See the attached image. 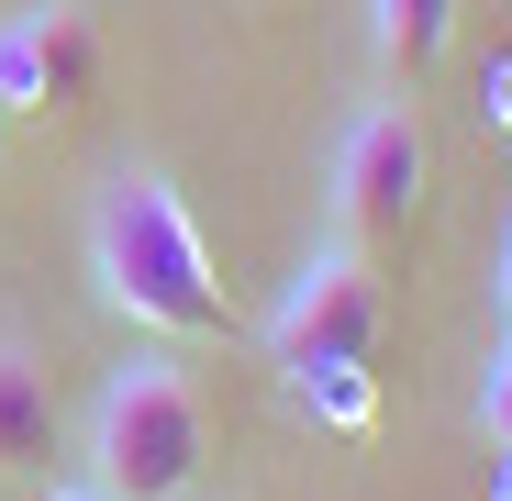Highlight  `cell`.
I'll return each mask as SVG.
<instances>
[{
    "label": "cell",
    "mask_w": 512,
    "mask_h": 501,
    "mask_svg": "<svg viewBox=\"0 0 512 501\" xmlns=\"http://www.w3.org/2000/svg\"><path fill=\"white\" fill-rule=\"evenodd\" d=\"M90 290L134 334H223V279L212 245L167 167H112L90 190Z\"/></svg>",
    "instance_id": "6da1fadb"
},
{
    "label": "cell",
    "mask_w": 512,
    "mask_h": 501,
    "mask_svg": "<svg viewBox=\"0 0 512 501\" xmlns=\"http://www.w3.org/2000/svg\"><path fill=\"white\" fill-rule=\"evenodd\" d=\"M201 457H212L201 379L167 346H134L101 379V401H90V490H112V501H190Z\"/></svg>",
    "instance_id": "7a4b0ae2"
},
{
    "label": "cell",
    "mask_w": 512,
    "mask_h": 501,
    "mask_svg": "<svg viewBox=\"0 0 512 501\" xmlns=\"http://www.w3.org/2000/svg\"><path fill=\"white\" fill-rule=\"evenodd\" d=\"M379 312H390V290H379V268H368V245H312V257L290 268V290H279V312H268V357L301 379V368H368V346H379Z\"/></svg>",
    "instance_id": "3957f363"
},
{
    "label": "cell",
    "mask_w": 512,
    "mask_h": 501,
    "mask_svg": "<svg viewBox=\"0 0 512 501\" xmlns=\"http://www.w3.org/2000/svg\"><path fill=\"white\" fill-rule=\"evenodd\" d=\"M423 179H435V156H423L412 101H401V90L368 101V112L346 123V145H334V234H346V245L401 234V223L423 212Z\"/></svg>",
    "instance_id": "277c9868"
},
{
    "label": "cell",
    "mask_w": 512,
    "mask_h": 501,
    "mask_svg": "<svg viewBox=\"0 0 512 501\" xmlns=\"http://www.w3.org/2000/svg\"><path fill=\"white\" fill-rule=\"evenodd\" d=\"M90 78H101L90 0H12L0 12V112H78Z\"/></svg>",
    "instance_id": "5b68a950"
},
{
    "label": "cell",
    "mask_w": 512,
    "mask_h": 501,
    "mask_svg": "<svg viewBox=\"0 0 512 501\" xmlns=\"http://www.w3.org/2000/svg\"><path fill=\"white\" fill-rule=\"evenodd\" d=\"M56 457V379L23 334H0V479H34Z\"/></svg>",
    "instance_id": "8992f818"
},
{
    "label": "cell",
    "mask_w": 512,
    "mask_h": 501,
    "mask_svg": "<svg viewBox=\"0 0 512 501\" xmlns=\"http://www.w3.org/2000/svg\"><path fill=\"white\" fill-rule=\"evenodd\" d=\"M368 45L390 67V90H412V78L457 45V0H368Z\"/></svg>",
    "instance_id": "52a82bcc"
},
{
    "label": "cell",
    "mask_w": 512,
    "mask_h": 501,
    "mask_svg": "<svg viewBox=\"0 0 512 501\" xmlns=\"http://www.w3.org/2000/svg\"><path fill=\"white\" fill-rule=\"evenodd\" d=\"M290 390H301V412H323L334 435H368V412H379V390H368V368H301Z\"/></svg>",
    "instance_id": "ba28073f"
},
{
    "label": "cell",
    "mask_w": 512,
    "mask_h": 501,
    "mask_svg": "<svg viewBox=\"0 0 512 501\" xmlns=\"http://www.w3.org/2000/svg\"><path fill=\"white\" fill-rule=\"evenodd\" d=\"M479 435L512 457V323L490 334V368H479Z\"/></svg>",
    "instance_id": "9c48e42d"
},
{
    "label": "cell",
    "mask_w": 512,
    "mask_h": 501,
    "mask_svg": "<svg viewBox=\"0 0 512 501\" xmlns=\"http://www.w3.org/2000/svg\"><path fill=\"white\" fill-rule=\"evenodd\" d=\"M490 301H501V323H512V212H501V245H490Z\"/></svg>",
    "instance_id": "30bf717a"
},
{
    "label": "cell",
    "mask_w": 512,
    "mask_h": 501,
    "mask_svg": "<svg viewBox=\"0 0 512 501\" xmlns=\"http://www.w3.org/2000/svg\"><path fill=\"white\" fill-rule=\"evenodd\" d=\"M45 501H112V490H90V479H56V490H45Z\"/></svg>",
    "instance_id": "8fae6325"
},
{
    "label": "cell",
    "mask_w": 512,
    "mask_h": 501,
    "mask_svg": "<svg viewBox=\"0 0 512 501\" xmlns=\"http://www.w3.org/2000/svg\"><path fill=\"white\" fill-rule=\"evenodd\" d=\"M490 112H501V123H512V67H501V101H490Z\"/></svg>",
    "instance_id": "7c38bea8"
},
{
    "label": "cell",
    "mask_w": 512,
    "mask_h": 501,
    "mask_svg": "<svg viewBox=\"0 0 512 501\" xmlns=\"http://www.w3.org/2000/svg\"><path fill=\"white\" fill-rule=\"evenodd\" d=\"M490 501H512V457H501V479H490Z\"/></svg>",
    "instance_id": "4fadbf2b"
},
{
    "label": "cell",
    "mask_w": 512,
    "mask_h": 501,
    "mask_svg": "<svg viewBox=\"0 0 512 501\" xmlns=\"http://www.w3.org/2000/svg\"><path fill=\"white\" fill-rule=\"evenodd\" d=\"M0 123H12V112H0Z\"/></svg>",
    "instance_id": "5bb4252c"
}]
</instances>
